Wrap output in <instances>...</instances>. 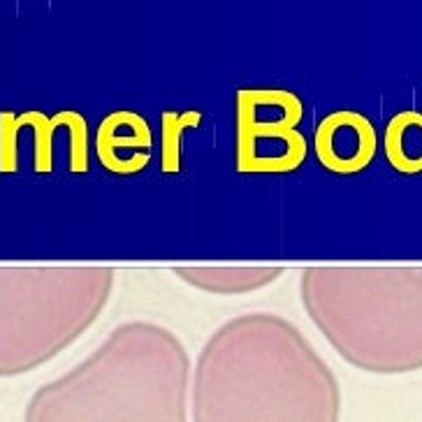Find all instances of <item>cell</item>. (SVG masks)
<instances>
[{
    "instance_id": "6da1fadb",
    "label": "cell",
    "mask_w": 422,
    "mask_h": 422,
    "mask_svg": "<svg viewBox=\"0 0 422 422\" xmlns=\"http://www.w3.org/2000/svg\"><path fill=\"white\" fill-rule=\"evenodd\" d=\"M191 411L193 422H339L341 388L295 322L251 311L202 346Z\"/></svg>"
},
{
    "instance_id": "7a4b0ae2",
    "label": "cell",
    "mask_w": 422,
    "mask_h": 422,
    "mask_svg": "<svg viewBox=\"0 0 422 422\" xmlns=\"http://www.w3.org/2000/svg\"><path fill=\"white\" fill-rule=\"evenodd\" d=\"M191 355L172 329L128 320L40 392L28 422H188Z\"/></svg>"
},
{
    "instance_id": "3957f363",
    "label": "cell",
    "mask_w": 422,
    "mask_h": 422,
    "mask_svg": "<svg viewBox=\"0 0 422 422\" xmlns=\"http://www.w3.org/2000/svg\"><path fill=\"white\" fill-rule=\"evenodd\" d=\"M301 306L339 358L367 374L422 369V265H315Z\"/></svg>"
},
{
    "instance_id": "277c9868",
    "label": "cell",
    "mask_w": 422,
    "mask_h": 422,
    "mask_svg": "<svg viewBox=\"0 0 422 422\" xmlns=\"http://www.w3.org/2000/svg\"><path fill=\"white\" fill-rule=\"evenodd\" d=\"M304 104L285 88L237 90L235 163L241 175L295 172L306 161L308 144L299 130Z\"/></svg>"
},
{
    "instance_id": "5b68a950",
    "label": "cell",
    "mask_w": 422,
    "mask_h": 422,
    "mask_svg": "<svg viewBox=\"0 0 422 422\" xmlns=\"http://www.w3.org/2000/svg\"><path fill=\"white\" fill-rule=\"evenodd\" d=\"M24 128L33 130V170L47 175L54 170V137L56 130L65 128L70 135V172H88V123L77 109H60L54 116L40 109H28L21 114L0 111V172L12 175L19 170V135Z\"/></svg>"
},
{
    "instance_id": "8992f818",
    "label": "cell",
    "mask_w": 422,
    "mask_h": 422,
    "mask_svg": "<svg viewBox=\"0 0 422 422\" xmlns=\"http://www.w3.org/2000/svg\"><path fill=\"white\" fill-rule=\"evenodd\" d=\"M313 151L332 175H358L376 158L379 132L362 111L336 109L315 125Z\"/></svg>"
},
{
    "instance_id": "52a82bcc",
    "label": "cell",
    "mask_w": 422,
    "mask_h": 422,
    "mask_svg": "<svg viewBox=\"0 0 422 422\" xmlns=\"http://www.w3.org/2000/svg\"><path fill=\"white\" fill-rule=\"evenodd\" d=\"M154 132L147 118L132 109L109 111L95 132L97 161L111 175H139L151 163Z\"/></svg>"
},
{
    "instance_id": "ba28073f",
    "label": "cell",
    "mask_w": 422,
    "mask_h": 422,
    "mask_svg": "<svg viewBox=\"0 0 422 422\" xmlns=\"http://www.w3.org/2000/svg\"><path fill=\"white\" fill-rule=\"evenodd\" d=\"M175 274L191 288L209 295H246L267 288L283 274L281 267L269 265H228V267H177Z\"/></svg>"
},
{
    "instance_id": "9c48e42d",
    "label": "cell",
    "mask_w": 422,
    "mask_h": 422,
    "mask_svg": "<svg viewBox=\"0 0 422 422\" xmlns=\"http://www.w3.org/2000/svg\"><path fill=\"white\" fill-rule=\"evenodd\" d=\"M388 163L402 175L422 172V111L404 109L388 121L383 132Z\"/></svg>"
},
{
    "instance_id": "30bf717a",
    "label": "cell",
    "mask_w": 422,
    "mask_h": 422,
    "mask_svg": "<svg viewBox=\"0 0 422 422\" xmlns=\"http://www.w3.org/2000/svg\"><path fill=\"white\" fill-rule=\"evenodd\" d=\"M202 123V111H163L161 114V168L165 175H177L181 170V142L184 135Z\"/></svg>"
}]
</instances>
